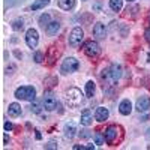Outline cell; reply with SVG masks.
<instances>
[{"label": "cell", "mask_w": 150, "mask_h": 150, "mask_svg": "<svg viewBox=\"0 0 150 150\" xmlns=\"http://www.w3.org/2000/svg\"><path fill=\"white\" fill-rule=\"evenodd\" d=\"M80 68V62L75 59V57H66L63 60V63H62V68H60V72L62 74H72L75 71H78Z\"/></svg>", "instance_id": "obj_3"}, {"label": "cell", "mask_w": 150, "mask_h": 150, "mask_svg": "<svg viewBox=\"0 0 150 150\" xmlns=\"http://www.w3.org/2000/svg\"><path fill=\"white\" fill-rule=\"evenodd\" d=\"M128 2H134V0H128Z\"/></svg>", "instance_id": "obj_34"}, {"label": "cell", "mask_w": 150, "mask_h": 150, "mask_svg": "<svg viewBox=\"0 0 150 150\" xmlns=\"http://www.w3.org/2000/svg\"><path fill=\"white\" fill-rule=\"evenodd\" d=\"M17 99H24V101H35L36 99V89L33 86H23L15 90Z\"/></svg>", "instance_id": "obj_2"}, {"label": "cell", "mask_w": 150, "mask_h": 150, "mask_svg": "<svg viewBox=\"0 0 150 150\" xmlns=\"http://www.w3.org/2000/svg\"><path fill=\"white\" fill-rule=\"evenodd\" d=\"M135 108H137V111H138V112H146L150 108V96H141V98H138Z\"/></svg>", "instance_id": "obj_9"}, {"label": "cell", "mask_w": 150, "mask_h": 150, "mask_svg": "<svg viewBox=\"0 0 150 150\" xmlns=\"http://www.w3.org/2000/svg\"><path fill=\"white\" fill-rule=\"evenodd\" d=\"M108 72H110L111 81H112V83H117V81L120 80V77H122V66L117 65V63H114V65H111V68H110Z\"/></svg>", "instance_id": "obj_10"}, {"label": "cell", "mask_w": 150, "mask_h": 150, "mask_svg": "<svg viewBox=\"0 0 150 150\" xmlns=\"http://www.w3.org/2000/svg\"><path fill=\"white\" fill-rule=\"evenodd\" d=\"M8 114H9L11 117H18V116H21V105L17 104V102L9 104V107H8Z\"/></svg>", "instance_id": "obj_16"}, {"label": "cell", "mask_w": 150, "mask_h": 150, "mask_svg": "<svg viewBox=\"0 0 150 150\" xmlns=\"http://www.w3.org/2000/svg\"><path fill=\"white\" fill-rule=\"evenodd\" d=\"M119 111H120V114H123V116H129V114H131V111H132V104H131L129 99H123V101L120 102Z\"/></svg>", "instance_id": "obj_15"}, {"label": "cell", "mask_w": 150, "mask_h": 150, "mask_svg": "<svg viewBox=\"0 0 150 150\" xmlns=\"http://www.w3.org/2000/svg\"><path fill=\"white\" fill-rule=\"evenodd\" d=\"M26 44L29 48H36L39 44V33L36 29H29L26 32Z\"/></svg>", "instance_id": "obj_6"}, {"label": "cell", "mask_w": 150, "mask_h": 150, "mask_svg": "<svg viewBox=\"0 0 150 150\" xmlns=\"http://www.w3.org/2000/svg\"><path fill=\"white\" fill-rule=\"evenodd\" d=\"M95 89H96L95 83L93 81H87V84H86V96L87 98H92L95 95Z\"/></svg>", "instance_id": "obj_21"}, {"label": "cell", "mask_w": 150, "mask_h": 150, "mask_svg": "<svg viewBox=\"0 0 150 150\" xmlns=\"http://www.w3.org/2000/svg\"><path fill=\"white\" fill-rule=\"evenodd\" d=\"M65 101H66L68 107L77 108V107H80V105L83 104L84 96H83V93H81L80 89H77V87H72V89L66 90V93H65Z\"/></svg>", "instance_id": "obj_1"}, {"label": "cell", "mask_w": 150, "mask_h": 150, "mask_svg": "<svg viewBox=\"0 0 150 150\" xmlns=\"http://www.w3.org/2000/svg\"><path fill=\"white\" fill-rule=\"evenodd\" d=\"M59 30H60V23H59V21H51V23L48 24V27H47V33H48L50 36L57 35Z\"/></svg>", "instance_id": "obj_17"}, {"label": "cell", "mask_w": 150, "mask_h": 150, "mask_svg": "<svg viewBox=\"0 0 150 150\" xmlns=\"http://www.w3.org/2000/svg\"><path fill=\"white\" fill-rule=\"evenodd\" d=\"M11 27H12V30H15V32L21 30V29L24 27V20H23V18L14 20V21H12V24H11Z\"/></svg>", "instance_id": "obj_23"}, {"label": "cell", "mask_w": 150, "mask_h": 150, "mask_svg": "<svg viewBox=\"0 0 150 150\" xmlns=\"http://www.w3.org/2000/svg\"><path fill=\"white\" fill-rule=\"evenodd\" d=\"M42 105L47 111H53L56 107H57V99L54 95L51 93H45L44 95V99H42Z\"/></svg>", "instance_id": "obj_7"}, {"label": "cell", "mask_w": 150, "mask_h": 150, "mask_svg": "<svg viewBox=\"0 0 150 150\" xmlns=\"http://www.w3.org/2000/svg\"><path fill=\"white\" fill-rule=\"evenodd\" d=\"M149 23H150V17H149Z\"/></svg>", "instance_id": "obj_35"}, {"label": "cell", "mask_w": 150, "mask_h": 150, "mask_svg": "<svg viewBox=\"0 0 150 150\" xmlns=\"http://www.w3.org/2000/svg\"><path fill=\"white\" fill-rule=\"evenodd\" d=\"M33 59H35V62H36V63H41V62L44 60V53H41V51H36Z\"/></svg>", "instance_id": "obj_27"}, {"label": "cell", "mask_w": 150, "mask_h": 150, "mask_svg": "<svg viewBox=\"0 0 150 150\" xmlns=\"http://www.w3.org/2000/svg\"><path fill=\"white\" fill-rule=\"evenodd\" d=\"M80 137H81V138H89V137H90V132H89V131H81Z\"/></svg>", "instance_id": "obj_29"}, {"label": "cell", "mask_w": 150, "mask_h": 150, "mask_svg": "<svg viewBox=\"0 0 150 150\" xmlns=\"http://www.w3.org/2000/svg\"><path fill=\"white\" fill-rule=\"evenodd\" d=\"M104 137H105V141H107L108 144L114 143V141L117 140V137H119V128H117V126H108V128L105 129Z\"/></svg>", "instance_id": "obj_8"}, {"label": "cell", "mask_w": 150, "mask_h": 150, "mask_svg": "<svg viewBox=\"0 0 150 150\" xmlns=\"http://www.w3.org/2000/svg\"><path fill=\"white\" fill-rule=\"evenodd\" d=\"M110 8L114 12H120L123 8V0H110Z\"/></svg>", "instance_id": "obj_20"}, {"label": "cell", "mask_w": 150, "mask_h": 150, "mask_svg": "<svg viewBox=\"0 0 150 150\" xmlns=\"http://www.w3.org/2000/svg\"><path fill=\"white\" fill-rule=\"evenodd\" d=\"M83 50L89 57H98L99 54H101V47H99V44L96 41H87L84 44Z\"/></svg>", "instance_id": "obj_5"}, {"label": "cell", "mask_w": 150, "mask_h": 150, "mask_svg": "<svg viewBox=\"0 0 150 150\" xmlns=\"http://www.w3.org/2000/svg\"><path fill=\"white\" fill-rule=\"evenodd\" d=\"M45 149H57V143H56V141H50V143L45 146Z\"/></svg>", "instance_id": "obj_28"}, {"label": "cell", "mask_w": 150, "mask_h": 150, "mask_svg": "<svg viewBox=\"0 0 150 150\" xmlns=\"http://www.w3.org/2000/svg\"><path fill=\"white\" fill-rule=\"evenodd\" d=\"M83 39H84V32H83V29H81V27L72 29V32H71V35H69V45L74 47V48H77V47L81 45Z\"/></svg>", "instance_id": "obj_4"}, {"label": "cell", "mask_w": 150, "mask_h": 150, "mask_svg": "<svg viewBox=\"0 0 150 150\" xmlns=\"http://www.w3.org/2000/svg\"><path fill=\"white\" fill-rule=\"evenodd\" d=\"M93 8H95V11H99V9H101V5H99V3H96Z\"/></svg>", "instance_id": "obj_32"}, {"label": "cell", "mask_w": 150, "mask_h": 150, "mask_svg": "<svg viewBox=\"0 0 150 150\" xmlns=\"http://www.w3.org/2000/svg\"><path fill=\"white\" fill-rule=\"evenodd\" d=\"M51 23V17H50V14H42L41 17H39V26L41 27H48V24Z\"/></svg>", "instance_id": "obj_22"}, {"label": "cell", "mask_w": 150, "mask_h": 150, "mask_svg": "<svg viewBox=\"0 0 150 150\" xmlns=\"http://www.w3.org/2000/svg\"><path fill=\"white\" fill-rule=\"evenodd\" d=\"M144 36H146V41H147V42L150 44V27H149V29H147V30L144 32Z\"/></svg>", "instance_id": "obj_31"}, {"label": "cell", "mask_w": 150, "mask_h": 150, "mask_svg": "<svg viewBox=\"0 0 150 150\" xmlns=\"http://www.w3.org/2000/svg\"><path fill=\"white\" fill-rule=\"evenodd\" d=\"M147 132H149V134H147V135H149V138H150V129H149V131H147Z\"/></svg>", "instance_id": "obj_33"}, {"label": "cell", "mask_w": 150, "mask_h": 150, "mask_svg": "<svg viewBox=\"0 0 150 150\" xmlns=\"http://www.w3.org/2000/svg\"><path fill=\"white\" fill-rule=\"evenodd\" d=\"M93 35L95 38H98V39H105L107 36V29L102 23H96L95 27H93Z\"/></svg>", "instance_id": "obj_13"}, {"label": "cell", "mask_w": 150, "mask_h": 150, "mask_svg": "<svg viewBox=\"0 0 150 150\" xmlns=\"http://www.w3.org/2000/svg\"><path fill=\"white\" fill-rule=\"evenodd\" d=\"M110 117V111L104 107H98L95 111V120L96 122H105Z\"/></svg>", "instance_id": "obj_12"}, {"label": "cell", "mask_w": 150, "mask_h": 150, "mask_svg": "<svg viewBox=\"0 0 150 150\" xmlns=\"http://www.w3.org/2000/svg\"><path fill=\"white\" fill-rule=\"evenodd\" d=\"M41 110H42V107H41V102L39 101H32V105H30V111L33 112V114H39L41 112Z\"/></svg>", "instance_id": "obj_24"}, {"label": "cell", "mask_w": 150, "mask_h": 150, "mask_svg": "<svg viewBox=\"0 0 150 150\" xmlns=\"http://www.w3.org/2000/svg\"><path fill=\"white\" fill-rule=\"evenodd\" d=\"M51 0H35L33 2V5H32V11H38V9H42V8H45Z\"/></svg>", "instance_id": "obj_19"}, {"label": "cell", "mask_w": 150, "mask_h": 150, "mask_svg": "<svg viewBox=\"0 0 150 150\" xmlns=\"http://www.w3.org/2000/svg\"><path fill=\"white\" fill-rule=\"evenodd\" d=\"M56 50H57V47H56V45H53L51 48H50V51H51V53H53L51 56H50V57H48V60H50V62H48V63H50V65H53V63H54V59H56V54H54V51H56Z\"/></svg>", "instance_id": "obj_26"}, {"label": "cell", "mask_w": 150, "mask_h": 150, "mask_svg": "<svg viewBox=\"0 0 150 150\" xmlns=\"http://www.w3.org/2000/svg\"><path fill=\"white\" fill-rule=\"evenodd\" d=\"M81 125L83 126H90L92 122H93V111L90 108H86L83 112H81Z\"/></svg>", "instance_id": "obj_11"}, {"label": "cell", "mask_w": 150, "mask_h": 150, "mask_svg": "<svg viewBox=\"0 0 150 150\" xmlns=\"http://www.w3.org/2000/svg\"><path fill=\"white\" fill-rule=\"evenodd\" d=\"M57 3L63 11H71L75 6V0H57Z\"/></svg>", "instance_id": "obj_18"}, {"label": "cell", "mask_w": 150, "mask_h": 150, "mask_svg": "<svg viewBox=\"0 0 150 150\" xmlns=\"http://www.w3.org/2000/svg\"><path fill=\"white\" fill-rule=\"evenodd\" d=\"M95 144H98V146H102L104 143H105V137L101 134V132H95Z\"/></svg>", "instance_id": "obj_25"}, {"label": "cell", "mask_w": 150, "mask_h": 150, "mask_svg": "<svg viewBox=\"0 0 150 150\" xmlns=\"http://www.w3.org/2000/svg\"><path fill=\"white\" fill-rule=\"evenodd\" d=\"M63 132H65V137H66V138L72 140L74 137H75V134H77V125H75L74 122L66 123V125H65V129H63Z\"/></svg>", "instance_id": "obj_14"}, {"label": "cell", "mask_w": 150, "mask_h": 150, "mask_svg": "<svg viewBox=\"0 0 150 150\" xmlns=\"http://www.w3.org/2000/svg\"><path fill=\"white\" fill-rule=\"evenodd\" d=\"M12 128H14V125H12L11 122H6L5 123V131H11Z\"/></svg>", "instance_id": "obj_30"}]
</instances>
